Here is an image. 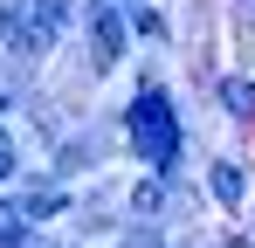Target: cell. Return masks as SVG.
Listing matches in <instances>:
<instances>
[{"label":"cell","instance_id":"6da1fadb","mask_svg":"<svg viewBox=\"0 0 255 248\" xmlns=\"http://www.w3.org/2000/svg\"><path fill=\"white\" fill-rule=\"evenodd\" d=\"M131 145H138V152H145L152 165H166L172 152H179V124H172L166 90H145V97L131 104Z\"/></svg>","mask_w":255,"mask_h":248},{"label":"cell","instance_id":"7a4b0ae2","mask_svg":"<svg viewBox=\"0 0 255 248\" xmlns=\"http://www.w3.org/2000/svg\"><path fill=\"white\" fill-rule=\"evenodd\" d=\"M90 35H97V62H118V55H125V14L97 0V7H90Z\"/></svg>","mask_w":255,"mask_h":248},{"label":"cell","instance_id":"3957f363","mask_svg":"<svg viewBox=\"0 0 255 248\" xmlns=\"http://www.w3.org/2000/svg\"><path fill=\"white\" fill-rule=\"evenodd\" d=\"M0 41H7L14 55H28V62H35V55H48V41L35 35V28H28V14H14V7H0Z\"/></svg>","mask_w":255,"mask_h":248},{"label":"cell","instance_id":"277c9868","mask_svg":"<svg viewBox=\"0 0 255 248\" xmlns=\"http://www.w3.org/2000/svg\"><path fill=\"white\" fill-rule=\"evenodd\" d=\"M21 14H28V28H35L42 41H55V21H62V0H28Z\"/></svg>","mask_w":255,"mask_h":248},{"label":"cell","instance_id":"5b68a950","mask_svg":"<svg viewBox=\"0 0 255 248\" xmlns=\"http://www.w3.org/2000/svg\"><path fill=\"white\" fill-rule=\"evenodd\" d=\"M214 200H221V207H242V172H235V165H214Z\"/></svg>","mask_w":255,"mask_h":248},{"label":"cell","instance_id":"8992f818","mask_svg":"<svg viewBox=\"0 0 255 248\" xmlns=\"http://www.w3.org/2000/svg\"><path fill=\"white\" fill-rule=\"evenodd\" d=\"M21 235H28V214L0 200V248H21Z\"/></svg>","mask_w":255,"mask_h":248},{"label":"cell","instance_id":"52a82bcc","mask_svg":"<svg viewBox=\"0 0 255 248\" xmlns=\"http://www.w3.org/2000/svg\"><path fill=\"white\" fill-rule=\"evenodd\" d=\"M21 214H28V221H48V214H62V193H28Z\"/></svg>","mask_w":255,"mask_h":248},{"label":"cell","instance_id":"ba28073f","mask_svg":"<svg viewBox=\"0 0 255 248\" xmlns=\"http://www.w3.org/2000/svg\"><path fill=\"white\" fill-rule=\"evenodd\" d=\"M228 104H235V111L255 124V90H249V83H228Z\"/></svg>","mask_w":255,"mask_h":248},{"label":"cell","instance_id":"9c48e42d","mask_svg":"<svg viewBox=\"0 0 255 248\" xmlns=\"http://www.w3.org/2000/svg\"><path fill=\"white\" fill-rule=\"evenodd\" d=\"M0 179H14V145L0 138Z\"/></svg>","mask_w":255,"mask_h":248},{"label":"cell","instance_id":"30bf717a","mask_svg":"<svg viewBox=\"0 0 255 248\" xmlns=\"http://www.w3.org/2000/svg\"><path fill=\"white\" fill-rule=\"evenodd\" d=\"M131 248H159V242H152V235H145V242H131Z\"/></svg>","mask_w":255,"mask_h":248}]
</instances>
